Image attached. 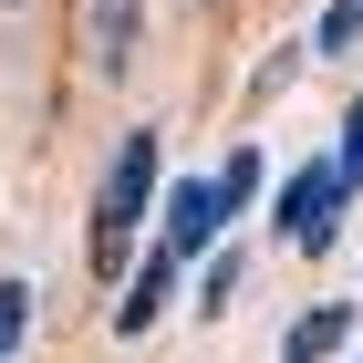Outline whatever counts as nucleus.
<instances>
[{
    "label": "nucleus",
    "mask_w": 363,
    "mask_h": 363,
    "mask_svg": "<svg viewBox=\"0 0 363 363\" xmlns=\"http://www.w3.org/2000/svg\"><path fill=\"white\" fill-rule=\"evenodd\" d=\"M156 208V135H125L114 145V177H104V208H94V259H125V239H135V218Z\"/></svg>",
    "instance_id": "1"
},
{
    "label": "nucleus",
    "mask_w": 363,
    "mask_h": 363,
    "mask_svg": "<svg viewBox=\"0 0 363 363\" xmlns=\"http://www.w3.org/2000/svg\"><path fill=\"white\" fill-rule=\"evenodd\" d=\"M342 197H353V167H342V156H311V167L280 187L270 228L291 239V250H322V239H333V218H342Z\"/></svg>",
    "instance_id": "2"
},
{
    "label": "nucleus",
    "mask_w": 363,
    "mask_h": 363,
    "mask_svg": "<svg viewBox=\"0 0 363 363\" xmlns=\"http://www.w3.org/2000/svg\"><path fill=\"white\" fill-rule=\"evenodd\" d=\"M218 228H228V187H218V177H187V187H167V228H156V239H167L177 259H197Z\"/></svg>",
    "instance_id": "3"
},
{
    "label": "nucleus",
    "mask_w": 363,
    "mask_h": 363,
    "mask_svg": "<svg viewBox=\"0 0 363 363\" xmlns=\"http://www.w3.org/2000/svg\"><path fill=\"white\" fill-rule=\"evenodd\" d=\"M177 270H187V259H177L167 239H156V250H145V270H135V291L114 301V333H145V322H156V311L177 301Z\"/></svg>",
    "instance_id": "4"
},
{
    "label": "nucleus",
    "mask_w": 363,
    "mask_h": 363,
    "mask_svg": "<svg viewBox=\"0 0 363 363\" xmlns=\"http://www.w3.org/2000/svg\"><path fill=\"white\" fill-rule=\"evenodd\" d=\"M342 342H353V301H311L291 333H280V363H333Z\"/></svg>",
    "instance_id": "5"
},
{
    "label": "nucleus",
    "mask_w": 363,
    "mask_h": 363,
    "mask_svg": "<svg viewBox=\"0 0 363 363\" xmlns=\"http://www.w3.org/2000/svg\"><path fill=\"white\" fill-rule=\"evenodd\" d=\"M218 187H228V218H239L250 197H270V156H259V145H239V156L218 167Z\"/></svg>",
    "instance_id": "6"
},
{
    "label": "nucleus",
    "mask_w": 363,
    "mask_h": 363,
    "mask_svg": "<svg viewBox=\"0 0 363 363\" xmlns=\"http://www.w3.org/2000/svg\"><path fill=\"white\" fill-rule=\"evenodd\" d=\"M21 333H31V280H0V363L21 353Z\"/></svg>",
    "instance_id": "7"
},
{
    "label": "nucleus",
    "mask_w": 363,
    "mask_h": 363,
    "mask_svg": "<svg viewBox=\"0 0 363 363\" xmlns=\"http://www.w3.org/2000/svg\"><path fill=\"white\" fill-rule=\"evenodd\" d=\"M353 42H363V0H333L322 31H311V52H353Z\"/></svg>",
    "instance_id": "8"
},
{
    "label": "nucleus",
    "mask_w": 363,
    "mask_h": 363,
    "mask_svg": "<svg viewBox=\"0 0 363 363\" xmlns=\"http://www.w3.org/2000/svg\"><path fill=\"white\" fill-rule=\"evenodd\" d=\"M239 280H250V259H239V250H218V259H208V280H197V301H208V311H228V301H239Z\"/></svg>",
    "instance_id": "9"
},
{
    "label": "nucleus",
    "mask_w": 363,
    "mask_h": 363,
    "mask_svg": "<svg viewBox=\"0 0 363 363\" xmlns=\"http://www.w3.org/2000/svg\"><path fill=\"white\" fill-rule=\"evenodd\" d=\"M135 52V0H104V62Z\"/></svg>",
    "instance_id": "10"
},
{
    "label": "nucleus",
    "mask_w": 363,
    "mask_h": 363,
    "mask_svg": "<svg viewBox=\"0 0 363 363\" xmlns=\"http://www.w3.org/2000/svg\"><path fill=\"white\" fill-rule=\"evenodd\" d=\"M342 167H353V187H363V94L342 104Z\"/></svg>",
    "instance_id": "11"
},
{
    "label": "nucleus",
    "mask_w": 363,
    "mask_h": 363,
    "mask_svg": "<svg viewBox=\"0 0 363 363\" xmlns=\"http://www.w3.org/2000/svg\"><path fill=\"white\" fill-rule=\"evenodd\" d=\"M353 363H363V353H353Z\"/></svg>",
    "instance_id": "12"
}]
</instances>
